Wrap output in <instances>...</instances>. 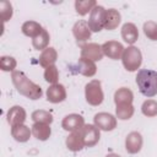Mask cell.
I'll return each instance as SVG.
<instances>
[{
    "instance_id": "f546056e",
    "label": "cell",
    "mask_w": 157,
    "mask_h": 157,
    "mask_svg": "<svg viewBox=\"0 0 157 157\" xmlns=\"http://www.w3.org/2000/svg\"><path fill=\"white\" fill-rule=\"evenodd\" d=\"M12 15H13V9H12L11 2L7 0L0 1V17H1L2 25L5 22H7L9 20H11Z\"/></svg>"
},
{
    "instance_id": "603a6c76",
    "label": "cell",
    "mask_w": 157,
    "mask_h": 157,
    "mask_svg": "<svg viewBox=\"0 0 157 157\" xmlns=\"http://www.w3.org/2000/svg\"><path fill=\"white\" fill-rule=\"evenodd\" d=\"M32 135V130L29 126L21 124L17 126L11 128V136L17 141V142H27Z\"/></svg>"
},
{
    "instance_id": "4316f807",
    "label": "cell",
    "mask_w": 157,
    "mask_h": 157,
    "mask_svg": "<svg viewBox=\"0 0 157 157\" xmlns=\"http://www.w3.org/2000/svg\"><path fill=\"white\" fill-rule=\"evenodd\" d=\"M31 119L33 123H43V124H52L53 123V115L48 110L44 109H37L31 114Z\"/></svg>"
},
{
    "instance_id": "4dcf8cb0",
    "label": "cell",
    "mask_w": 157,
    "mask_h": 157,
    "mask_svg": "<svg viewBox=\"0 0 157 157\" xmlns=\"http://www.w3.org/2000/svg\"><path fill=\"white\" fill-rule=\"evenodd\" d=\"M142 31L150 40H157V22L146 21L142 26Z\"/></svg>"
},
{
    "instance_id": "5bb4252c",
    "label": "cell",
    "mask_w": 157,
    "mask_h": 157,
    "mask_svg": "<svg viewBox=\"0 0 157 157\" xmlns=\"http://www.w3.org/2000/svg\"><path fill=\"white\" fill-rule=\"evenodd\" d=\"M26 118H27V113L25 108L21 105H12L6 113V120L11 128L25 124Z\"/></svg>"
},
{
    "instance_id": "1f68e13d",
    "label": "cell",
    "mask_w": 157,
    "mask_h": 157,
    "mask_svg": "<svg viewBox=\"0 0 157 157\" xmlns=\"http://www.w3.org/2000/svg\"><path fill=\"white\" fill-rule=\"evenodd\" d=\"M44 80L50 83V85H55L59 83V70L55 65H52L47 69H44Z\"/></svg>"
},
{
    "instance_id": "484cf974",
    "label": "cell",
    "mask_w": 157,
    "mask_h": 157,
    "mask_svg": "<svg viewBox=\"0 0 157 157\" xmlns=\"http://www.w3.org/2000/svg\"><path fill=\"white\" fill-rule=\"evenodd\" d=\"M135 113V108L132 104H121V105H115V117L117 119L120 120H129L132 118Z\"/></svg>"
},
{
    "instance_id": "d4e9b609",
    "label": "cell",
    "mask_w": 157,
    "mask_h": 157,
    "mask_svg": "<svg viewBox=\"0 0 157 157\" xmlns=\"http://www.w3.org/2000/svg\"><path fill=\"white\" fill-rule=\"evenodd\" d=\"M49 42H50L49 32L44 28L43 32H42L39 36H37L36 38L32 39V45H33V48H34L36 50H42V52H43L44 49L48 48Z\"/></svg>"
},
{
    "instance_id": "44dd1931",
    "label": "cell",
    "mask_w": 157,
    "mask_h": 157,
    "mask_svg": "<svg viewBox=\"0 0 157 157\" xmlns=\"http://www.w3.org/2000/svg\"><path fill=\"white\" fill-rule=\"evenodd\" d=\"M31 130H32V135L39 141H47L52 135V128L49 124L33 123Z\"/></svg>"
},
{
    "instance_id": "9c48e42d",
    "label": "cell",
    "mask_w": 157,
    "mask_h": 157,
    "mask_svg": "<svg viewBox=\"0 0 157 157\" xmlns=\"http://www.w3.org/2000/svg\"><path fill=\"white\" fill-rule=\"evenodd\" d=\"M80 58H85L92 61H99L104 56L102 45L98 43H86L81 45V52H80Z\"/></svg>"
},
{
    "instance_id": "ba28073f",
    "label": "cell",
    "mask_w": 157,
    "mask_h": 157,
    "mask_svg": "<svg viewBox=\"0 0 157 157\" xmlns=\"http://www.w3.org/2000/svg\"><path fill=\"white\" fill-rule=\"evenodd\" d=\"M91 29L88 27V23L85 20H78L72 26V34L76 39V43L80 45H83L88 43L87 40L91 38Z\"/></svg>"
},
{
    "instance_id": "83f0119b",
    "label": "cell",
    "mask_w": 157,
    "mask_h": 157,
    "mask_svg": "<svg viewBox=\"0 0 157 157\" xmlns=\"http://www.w3.org/2000/svg\"><path fill=\"white\" fill-rule=\"evenodd\" d=\"M141 112L147 118L157 117V101L155 99H146L141 105Z\"/></svg>"
},
{
    "instance_id": "7c38bea8",
    "label": "cell",
    "mask_w": 157,
    "mask_h": 157,
    "mask_svg": "<svg viewBox=\"0 0 157 157\" xmlns=\"http://www.w3.org/2000/svg\"><path fill=\"white\" fill-rule=\"evenodd\" d=\"M124 45L118 40H107L102 44V50L105 56H108L112 60L121 59V55L124 53Z\"/></svg>"
},
{
    "instance_id": "ac0fdd59",
    "label": "cell",
    "mask_w": 157,
    "mask_h": 157,
    "mask_svg": "<svg viewBox=\"0 0 157 157\" xmlns=\"http://www.w3.org/2000/svg\"><path fill=\"white\" fill-rule=\"evenodd\" d=\"M58 60V52L55 48L53 47H48L47 49H44L40 55H39V65L44 69L52 66V65H55V61Z\"/></svg>"
},
{
    "instance_id": "7a4b0ae2",
    "label": "cell",
    "mask_w": 157,
    "mask_h": 157,
    "mask_svg": "<svg viewBox=\"0 0 157 157\" xmlns=\"http://www.w3.org/2000/svg\"><path fill=\"white\" fill-rule=\"evenodd\" d=\"M136 85L139 91L147 98L157 94V71L150 69H141L136 75Z\"/></svg>"
},
{
    "instance_id": "52a82bcc",
    "label": "cell",
    "mask_w": 157,
    "mask_h": 157,
    "mask_svg": "<svg viewBox=\"0 0 157 157\" xmlns=\"http://www.w3.org/2000/svg\"><path fill=\"white\" fill-rule=\"evenodd\" d=\"M85 142V147H94L101 139V130L94 124H85L80 130Z\"/></svg>"
},
{
    "instance_id": "8992f818",
    "label": "cell",
    "mask_w": 157,
    "mask_h": 157,
    "mask_svg": "<svg viewBox=\"0 0 157 157\" xmlns=\"http://www.w3.org/2000/svg\"><path fill=\"white\" fill-rule=\"evenodd\" d=\"M104 17H105V9L101 5L94 6L87 21L91 32H99L104 28Z\"/></svg>"
},
{
    "instance_id": "f1b7e54d",
    "label": "cell",
    "mask_w": 157,
    "mask_h": 157,
    "mask_svg": "<svg viewBox=\"0 0 157 157\" xmlns=\"http://www.w3.org/2000/svg\"><path fill=\"white\" fill-rule=\"evenodd\" d=\"M17 66V61L13 56L2 55L0 56V69L5 72H13Z\"/></svg>"
},
{
    "instance_id": "2e32d148",
    "label": "cell",
    "mask_w": 157,
    "mask_h": 157,
    "mask_svg": "<svg viewBox=\"0 0 157 157\" xmlns=\"http://www.w3.org/2000/svg\"><path fill=\"white\" fill-rule=\"evenodd\" d=\"M76 71L86 77H92L97 72V66L94 61L85 58H80L78 61L76 63Z\"/></svg>"
},
{
    "instance_id": "ffe728a7",
    "label": "cell",
    "mask_w": 157,
    "mask_h": 157,
    "mask_svg": "<svg viewBox=\"0 0 157 157\" xmlns=\"http://www.w3.org/2000/svg\"><path fill=\"white\" fill-rule=\"evenodd\" d=\"M43 26L37 22V21H33V20H29V21H26L22 23L21 26V32L26 36V37H31L32 39L36 38L37 36H39L42 32H43Z\"/></svg>"
},
{
    "instance_id": "9a60e30c",
    "label": "cell",
    "mask_w": 157,
    "mask_h": 157,
    "mask_svg": "<svg viewBox=\"0 0 157 157\" xmlns=\"http://www.w3.org/2000/svg\"><path fill=\"white\" fill-rule=\"evenodd\" d=\"M121 38L125 43H128L129 45H134V43L139 39V29L136 27L135 23L132 22H125L121 26Z\"/></svg>"
},
{
    "instance_id": "5b68a950",
    "label": "cell",
    "mask_w": 157,
    "mask_h": 157,
    "mask_svg": "<svg viewBox=\"0 0 157 157\" xmlns=\"http://www.w3.org/2000/svg\"><path fill=\"white\" fill-rule=\"evenodd\" d=\"M93 123L101 131H113L117 128L118 120H117V117L110 113L99 112V113L94 114Z\"/></svg>"
},
{
    "instance_id": "30bf717a",
    "label": "cell",
    "mask_w": 157,
    "mask_h": 157,
    "mask_svg": "<svg viewBox=\"0 0 157 157\" xmlns=\"http://www.w3.org/2000/svg\"><path fill=\"white\" fill-rule=\"evenodd\" d=\"M85 125V119L82 115L77 113H71L64 117L61 121V128L65 131L74 132V131H80Z\"/></svg>"
},
{
    "instance_id": "4fadbf2b",
    "label": "cell",
    "mask_w": 157,
    "mask_h": 157,
    "mask_svg": "<svg viewBox=\"0 0 157 157\" xmlns=\"http://www.w3.org/2000/svg\"><path fill=\"white\" fill-rule=\"evenodd\" d=\"M45 96H47V101L50 102V103H61L66 99V88L64 85L61 83H55V85H50L48 88H47V92H45Z\"/></svg>"
},
{
    "instance_id": "6da1fadb",
    "label": "cell",
    "mask_w": 157,
    "mask_h": 157,
    "mask_svg": "<svg viewBox=\"0 0 157 157\" xmlns=\"http://www.w3.org/2000/svg\"><path fill=\"white\" fill-rule=\"evenodd\" d=\"M11 81L12 85L15 86L16 91L25 96L26 98H29L32 101L39 99L43 96V90L39 85L34 83L32 80H29L26 74L21 70H15L11 72Z\"/></svg>"
},
{
    "instance_id": "277c9868",
    "label": "cell",
    "mask_w": 157,
    "mask_h": 157,
    "mask_svg": "<svg viewBox=\"0 0 157 157\" xmlns=\"http://www.w3.org/2000/svg\"><path fill=\"white\" fill-rule=\"evenodd\" d=\"M85 98L90 105L98 107L104 101V93L102 90V82L99 80H91L85 86Z\"/></svg>"
},
{
    "instance_id": "e0dca14e",
    "label": "cell",
    "mask_w": 157,
    "mask_h": 157,
    "mask_svg": "<svg viewBox=\"0 0 157 157\" xmlns=\"http://www.w3.org/2000/svg\"><path fill=\"white\" fill-rule=\"evenodd\" d=\"M121 22V15L117 9H108L105 10V17H104V29L113 31L118 28V26Z\"/></svg>"
},
{
    "instance_id": "cb8c5ba5",
    "label": "cell",
    "mask_w": 157,
    "mask_h": 157,
    "mask_svg": "<svg viewBox=\"0 0 157 157\" xmlns=\"http://www.w3.org/2000/svg\"><path fill=\"white\" fill-rule=\"evenodd\" d=\"M94 6H97V2L94 0H76L75 1V10H76V13L80 16H86L88 12L91 13Z\"/></svg>"
},
{
    "instance_id": "d6986e66",
    "label": "cell",
    "mask_w": 157,
    "mask_h": 157,
    "mask_svg": "<svg viewBox=\"0 0 157 157\" xmlns=\"http://www.w3.org/2000/svg\"><path fill=\"white\" fill-rule=\"evenodd\" d=\"M65 144H66L67 150L71 152H78L85 147V142H83V139L80 131L70 132L65 140Z\"/></svg>"
},
{
    "instance_id": "3957f363",
    "label": "cell",
    "mask_w": 157,
    "mask_h": 157,
    "mask_svg": "<svg viewBox=\"0 0 157 157\" xmlns=\"http://www.w3.org/2000/svg\"><path fill=\"white\" fill-rule=\"evenodd\" d=\"M121 63L126 71L134 72L140 69L142 64V53L141 50L135 45H129L124 49V53L121 55Z\"/></svg>"
},
{
    "instance_id": "8fae6325",
    "label": "cell",
    "mask_w": 157,
    "mask_h": 157,
    "mask_svg": "<svg viewBox=\"0 0 157 157\" xmlns=\"http://www.w3.org/2000/svg\"><path fill=\"white\" fill-rule=\"evenodd\" d=\"M144 145L142 135L139 131H131L125 137V150L130 155H136L141 151Z\"/></svg>"
},
{
    "instance_id": "7402d4cb",
    "label": "cell",
    "mask_w": 157,
    "mask_h": 157,
    "mask_svg": "<svg viewBox=\"0 0 157 157\" xmlns=\"http://www.w3.org/2000/svg\"><path fill=\"white\" fill-rule=\"evenodd\" d=\"M132 101H134V93L128 87H120L114 93V103H115V105L132 104Z\"/></svg>"
},
{
    "instance_id": "d6a6232c",
    "label": "cell",
    "mask_w": 157,
    "mask_h": 157,
    "mask_svg": "<svg viewBox=\"0 0 157 157\" xmlns=\"http://www.w3.org/2000/svg\"><path fill=\"white\" fill-rule=\"evenodd\" d=\"M105 157H121V156L118 155V153H113V152H112V153H108Z\"/></svg>"
}]
</instances>
